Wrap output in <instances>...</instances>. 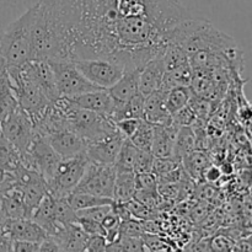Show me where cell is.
Wrapping results in <instances>:
<instances>
[{
  "mask_svg": "<svg viewBox=\"0 0 252 252\" xmlns=\"http://www.w3.org/2000/svg\"><path fill=\"white\" fill-rule=\"evenodd\" d=\"M31 19L30 9L0 33V54L6 66H21L32 61Z\"/></svg>",
  "mask_w": 252,
  "mask_h": 252,
  "instance_id": "obj_3",
  "label": "cell"
},
{
  "mask_svg": "<svg viewBox=\"0 0 252 252\" xmlns=\"http://www.w3.org/2000/svg\"><path fill=\"white\" fill-rule=\"evenodd\" d=\"M153 134H154V125L149 123L148 121L142 120L137 130L132 134V137L128 138L130 143L138 148L139 150H147L150 152L153 142Z\"/></svg>",
  "mask_w": 252,
  "mask_h": 252,
  "instance_id": "obj_22",
  "label": "cell"
},
{
  "mask_svg": "<svg viewBox=\"0 0 252 252\" xmlns=\"http://www.w3.org/2000/svg\"><path fill=\"white\" fill-rule=\"evenodd\" d=\"M39 0H0V33L14 20L31 9Z\"/></svg>",
  "mask_w": 252,
  "mask_h": 252,
  "instance_id": "obj_19",
  "label": "cell"
},
{
  "mask_svg": "<svg viewBox=\"0 0 252 252\" xmlns=\"http://www.w3.org/2000/svg\"><path fill=\"white\" fill-rule=\"evenodd\" d=\"M26 154L31 158V161L34 164L36 171L43 177L47 184L53 176L57 165L61 161V158L49 145L46 137L41 133L33 135V139H32Z\"/></svg>",
  "mask_w": 252,
  "mask_h": 252,
  "instance_id": "obj_9",
  "label": "cell"
},
{
  "mask_svg": "<svg viewBox=\"0 0 252 252\" xmlns=\"http://www.w3.org/2000/svg\"><path fill=\"white\" fill-rule=\"evenodd\" d=\"M220 176H221V171L220 169H218L217 166H211L209 169L206 170V172H204V177H206V180L208 182L218 181V180L220 179Z\"/></svg>",
  "mask_w": 252,
  "mask_h": 252,
  "instance_id": "obj_33",
  "label": "cell"
},
{
  "mask_svg": "<svg viewBox=\"0 0 252 252\" xmlns=\"http://www.w3.org/2000/svg\"><path fill=\"white\" fill-rule=\"evenodd\" d=\"M165 91L161 89L148 95L144 101V120L154 126H171L172 116L164 102Z\"/></svg>",
  "mask_w": 252,
  "mask_h": 252,
  "instance_id": "obj_16",
  "label": "cell"
},
{
  "mask_svg": "<svg viewBox=\"0 0 252 252\" xmlns=\"http://www.w3.org/2000/svg\"><path fill=\"white\" fill-rule=\"evenodd\" d=\"M88 164L89 159L85 153L68 159H61L53 176L46 184L49 193L54 198H64L71 193L83 177Z\"/></svg>",
  "mask_w": 252,
  "mask_h": 252,
  "instance_id": "obj_4",
  "label": "cell"
},
{
  "mask_svg": "<svg viewBox=\"0 0 252 252\" xmlns=\"http://www.w3.org/2000/svg\"><path fill=\"white\" fill-rule=\"evenodd\" d=\"M144 233H145V228L140 221L132 220V219H127V220L121 221L120 235L140 238L142 235H144Z\"/></svg>",
  "mask_w": 252,
  "mask_h": 252,
  "instance_id": "obj_28",
  "label": "cell"
},
{
  "mask_svg": "<svg viewBox=\"0 0 252 252\" xmlns=\"http://www.w3.org/2000/svg\"><path fill=\"white\" fill-rule=\"evenodd\" d=\"M137 192V175L133 171H117L113 186V204H125L134 198Z\"/></svg>",
  "mask_w": 252,
  "mask_h": 252,
  "instance_id": "obj_18",
  "label": "cell"
},
{
  "mask_svg": "<svg viewBox=\"0 0 252 252\" xmlns=\"http://www.w3.org/2000/svg\"><path fill=\"white\" fill-rule=\"evenodd\" d=\"M68 100L71 105L76 106V107L106 116L110 120L116 105L113 98L108 94L107 89H98V90L89 91V93L81 94V95L69 97Z\"/></svg>",
  "mask_w": 252,
  "mask_h": 252,
  "instance_id": "obj_12",
  "label": "cell"
},
{
  "mask_svg": "<svg viewBox=\"0 0 252 252\" xmlns=\"http://www.w3.org/2000/svg\"><path fill=\"white\" fill-rule=\"evenodd\" d=\"M44 137L61 159H68L85 153V140L66 126L47 133Z\"/></svg>",
  "mask_w": 252,
  "mask_h": 252,
  "instance_id": "obj_11",
  "label": "cell"
},
{
  "mask_svg": "<svg viewBox=\"0 0 252 252\" xmlns=\"http://www.w3.org/2000/svg\"><path fill=\"white\" fill-rule=\"evenodd\" d=\"M112 207L113 204H103V206H96L91 207V208L76 211V219H90V220H95L101 223V220L105 218L106 214L112 211Z\"/></svg>",
  "mask_w": 252,
  "mask_h": 252,
  "instance_id": "obj_25",
  "label": "cell"
},
{
  "mask_svg": "<svg viewBox=\"0 0 252 252\" xmlns=\"http://www.w3.org/2000/svg\"><path fill=\"white\" fill-rule=\"evenodd\" d=\"M53 71L57 91L59 97H73L89 91L98 90L100 88L91 84L80 71L76 69L71 61L51 59L47 61Z\"/></svg>",
  "mask_w": 252,
  "mask_h": 252,
  "instance_id": "obj_5",
  "label": "cell"
},
{
  "mask_svg": "<svg viewBox=\"0 0 252 252\" xmlns=\"http://www.w3.org/2000/svg\"><path fill=\"white\" fill-rule=\"evenodd\" d=\"M192 100V91L189 86L180 85L174 86L165 91L164 102L166 106V110L169 111L170 115H174L177 111L182 110L189 105V101Z\"/></svg>",
  "mask_w": 252,
  "mask_h": 252,
  "instance_id": "obj_20",
  "label": "cell"
},
{
  "mask_svg": "<svg viewBox=\"0 0 252 252\" xmlns=\"http://www.w3.org/2000/svg\"><path fill=\"white\" fill-rule=\"evenodd\" d=\"M138 148H135L128 139H125L120 153L115 161V167L117 171H133L135 158L138 154ZM134 172V171H133Z\"/></svg>",
  "mask_w": 252,
  "mask_h": 252,
  "instance_id": "obj_23",
  "label": "cell"
},
{
  "mask_svg": "<svg viewBox=\"0 0 252 252\" xmlns=\"http://www.w3.org/2000/svg\"><path fill=\"white\" fill-rule=\"evenodd\" d=\"M64 199L74 212L91 208V207L103 206V204H113L112 198L95 196V194L86 193V192H71L68 196L64 197Z\"/></svg>",
  "mask_w": 252,
  "mask_h": 252,
  "instance_id": "obj_21",
  "label": "cell"
},
{
  "mask_svg": "<svg viewBox=\"0 0 252 252\" xmlns=\"http://www.w3.org/2000/svg\"><path fill=\"white\" fill-rule=\"evenodd\" d=\"M126 138L115 129L93 142L86 143L85 154L89 161L100 165H113Z\"/></svg>",
  "mask_w": 252,
  "mask_h": 252,
  "instance_id": "obj_10",
  "label": "cell"
},
{
  "mask_svg": "<svg viewBox=\"0 0 252 252\" xmlns=\"http://www.w3.org/2000/svg\"><path fill=\"white\" fill-rule=\"evenodd\" d=\"M6 233L11 240H25L41 243L47 236L46 231L31 218L9 219L6 221Z\"/></svg>",
  "mask_w": 252,
  "mask_h": 252,
  "instance_id": "obj_15",
  "label": "cell"
},
{
  "mask_svg": "<svg viewBox=\"0 0 252 252\" xmlns=\"http://www.w3.org/2000/svg\"><path fill=\"white\" fill-rule=\"evenodd\" d=\"M39 244L34 241L25 240H12L11 251H39Z\"/></svg>",
  "mask_w": 252,
  "mask_h": 252,
  "instance_id": "obj_32",
  "label": "cell"
},
{
  "mask_svg": "<svg viewBox=\"0 0 252 252\" xmlns=\"http://www.w3.org/2000/svg\"><path fill=\"white\" fill-rule=\"evenodd\" d=\"M140 121L142 120H139V118H125V120H121L118 122H116L115 127L126 139H128L137 130Z\"/></svg>",
  "mask_w": 252,
  "mask_h": 252,
  "instance_id": "obj_29",
  "label": "cell"
},
{
  "mask_svg": "<svg viewBox=\"0 0 252 252\" xmlns=\"http://www.w3.org/2000/svg\"><path fill=\"white\" fill-rule=\"evenodd\" d=\"M71 62L91 84L100 89L111 88L126 69L122 64L105 58H80Z\"/></svg>",
  "mask_w": 252,
  "mask_h": 252,
  "instance_id": "obj_6",
  "label": "cell"
},
{
  "mask_svg": "<svg viewBox=\"0 0 252 252\" xmlns=\"http://www.w3.org/2000/svg\"><path fill=\"white\" fill-rule=\"evenodd\" d=\"M32 59L69 61L61 26L47 0L31 7Z\"/></svg>",
  "mask_w": 252,
  "mask_h": 252,
  "instance_id": "obj_1",
  "label": "cell"
},
{
  "mask_svg": "<svg viewBox=\"0 0 252 252\" xmlns=\"http://www.w3.org/2000/svg\"><path fill=\"white\" fill-rule=\"evenodd\" d=\"M11 90V86H10L9 76H7L6 69L2 71H0V96L4 95L5 93Z\"/></svg>",
  "mask_w": 252,
  "mask_h": 252,
  "instance_id": "obj_34",
  "label": "cell"
},
{
  "mask_svg": "<svg viewBox=\"0 0 252 252\" xmlns=\"http://www.w3.org/2000/svg\"><path fill=\"white\" fill-rule=\"evenodd\" d=\"M115 103H126L139 94V69H125L123 75L107 89Z\"/></svg>",
  "mask_w": 252,
  "mask_h": 252,
  "instance_id": "obj_14",
  "label": "cell"
},
{
  "mask_svg": "<svg viewBox=\"0 0 252 252\" xmlns=\"http://www.w3.org/2000/svg\"><path fill=\"white\" fill-rule=\"evenodd\" d=\"M116 175L117 170L115 165H100L89 161L83 177L73 192H86L112 198Z\"/></svg>",
  "mask_w": 252,
  "mask_h": 252,
  "instance_id": "obj_8",
  "label": "cell"
},
{
  "mask_svg": "<svg viewBox=\"0 0 252 252\" xmlns=\"http://www.w3.org/2000/svg\"><path fill=\"white\" fill-rule=\"evenodd\" d=\"M19 102L16 100V96L12 93V90L7 91L4 95L0 96V123L16 110Z\"/></svg>",
  "mask_w": 252,
  "mask_h": 252,
  "instance_id": "obj_27",
  "label": "cell"
},
{
  "mask_svg": "<svg viewBox=\"0 0 252 252\" xmlns=\"http://www.w3.org/2000/svg\"><path fill=\"white\" fill-rule=\"evenodd\" d=\"M106 246H107V241L105 236L95 234V235L89 236L84 251H106Z\"/></svg>",
  "mask_w": 252,
  "mask_h": 252,
  "instance_id": "obj_31",
  "label": "cell"
},
{
  "mask_svg": "<svg viewBox=\"0 0 252 252\" xmlns=\"http://www.w3.org/2000/svg\"><path fill=\"white\" fill-rule=\"evenodd\" d=\"M0 130L17 153L26 154L34 134L33 122L24 108L17 106L16 110L0 123Z\"/></svg>",
  "mask_w": 252,
  "mask_h": 252,
  "instance_id": "obj_7",
  "label": "cell"
},
{
  "mask_svg": "<svg viewBox=\"0 0 252 252\" xmlns=\"http://www.w3.org/2000/svg\"><path fill=\"white\" fill-rule=\"evenodd\" d=\"M170 43L181 47L187 57L198 52L224 53L228 56L234 53L236 48L234 39L218 31L211 22L192 17L185 20L174 30Z\"/></svg>",
  "mask_w": 252,
  "mask_h": 252,
  "instance_id": "obj_2",
  "label": "cell"
},
{
  "mask_svg": "<svg viewBox=\"0 0 252 252\" xmlns=\"http://www.w3.org/2000/svg\"><path fill=\"white\" fill-rule=\"evenodd\" d=\"M194 139L193 135H192V132L189 128H187L186 126L185 127L180 128V130L177 129L176 139H175V147H174V155L176 157L182 158L185 154H189L192 149H193Z\"/></svg>",
  "mask_w": 252,
  "mask_h": 252,
  "instance_id": "obj_24",
  "label": "cell"
},
{
  "mask_svg": "<svg viewBox=\"0 0 252 252\" xmlns=\"http://www.w3.org/2000/svg\"><path fill=\"white\" fill-rule=\"evenodd\" d=\"M164 62L162 54L150 59L139 69V94L144 97L161 89L164 79Z\"/></svg>",
  "mask_w": 252,
  "mask_h": 252,
  "instance_id": "obj_13",
  "label": "cell"
},
{
  "mask_svg": "<svg viewBox=\"0 0 252 252\" xmlns=\"http://www.w3.org/2000/svg\"><path fill=\"white\" fill-rule=\"evenodd\" d=\"M179 128L171 126H154L150 152L155 158H170L174 154L175 139Z\"/></svg>",
  "mask_w": 252,
  "mask_h": 252,
  "instance_id": "obj_17",
  "label": "cell"
},
{
  "mask_svg": "<svg viewBox=\"0 0 252 252\" xmlns=\"http://www.w3.org/2000/svg\"><path fill=\"white\" fill-rule=\"evenodd\" d=\"M12 152H16V150L1 135V138H0V167H7L11 164Z\"/></svg>",
  "mask_w": 252,
  "mask_h": 252,
  "instance_id": "obj_30",
  "label": "cell"
},
{
  "mask_svg": "<svg viewBox=\"0 0 252 252\" xmlns=\"http://www.w3.org/2000/svg\"><path fill=\"white\" fill-rule=\"evenodd\" d=\"M155 157L152 154V152L147 150H138L137 158L134 161V167L133 171L135 175L145 174V172H152L153 164H154Z\"/></svg>",
  "mask_w": 252,
  "mask_h": 252,
  "instance_id": "obj_26",
  "label": "cell"
}]
</instances>
